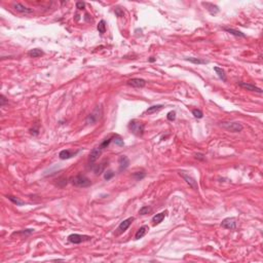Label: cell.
Masks as SVG:
<instances>
[{"instance_id": "cell-1", "label": "cell", "mask_w": 263, "mask_h": 263, "mask_svg": "<svg viewBox=\"0 0 263 263\" xmlns=\"http://www.w3.org/2000/svg\"><path fill=\"white\" fill-rule=\"evenodd\" d=\"M129 129L134 135L138 136V137H141V136H143L144 131H145V124L143 123L138 121L137 119H133L132 121H130Z\"/></svg>"}, {"instance_id": "cell-2", "label": "cell", "mask_w": 263, "mask_h": 263, "mask_svg": "<svg viewBox=\"0 0 263 263\" xmlns=\"http://www.w3.org/2000/svg\"><path fill=\"white\" fill-rule=\"evenodd\" d=\"M71 183L72 185H74V186L76 187H88L92 185V182H91V180L87 178V176L84 175H81V174H79V175H76L75 177H73V178L71 179Z\"/></svg>"}, {"instance_id": "cell-3", "label": "cell", "mask_w": 263, "mask_h": 263, "mask_svg": "<svg viewBox=\"0 0 263 263\" xmlns=\"http://www.w3.org/2000/svg\"><path fill=\"white\" fill-rule=\"evenodd\" d=\"M220 126L231 133H240L243 129L242 124L240 123H236V121H223V123H220Z\"/></svg>"}, {"instance_id": "cell-4", "label": "cell", "mask_w": 263, "mask_h": 263, "mask_svg": "<svg viewBox=\"0 0 263 263\" xmlns=\"http://www.w3.org/2000/svg\"><path fill=\"white\" fill-rule=\"evenodd\" d=\"M92 240V237L88 236V235L78 234V233H72L68 236V242L71 243H75V245H78V243H81L84 242H87V240Z\"/></svg>"}, {"instance_id": "cell-5", "label": "cell", "mask_w": 263, "mask_h": 263, "mask_svg": "<svg viewBox=\"0 0 263 263\" xmlns=\"http://www.w3.org/2000/svg\"><path fill=\"white\" fill-rule=\"evenodd\" d=\"M102 115V108L100 106H97V108L93 111V113H91L90 115L87 116V123H97L100 118H101Z\"/></svg>"}, {"instance_id": "cell-6", "label": "cell", "mask_w": 263, "mask_h": 263, "mask_svg": "<svg viewBox=\"0 0 263 263\" xmlns=\"http://www.w3.org/2000/svg\"><path fill=\"white\" fill-rule=\"evenodd\" d=\"M221 226L225 229H228V230H233V229L236 228V219L234 217L225 218L221 222Z\"/></svg>"}, {"instance_id": "cell-7", "label": "cell", "mask_w": 263, "mask_h": 263, "mask_svg": "<svg viewBox=\"0 0 263 263\" xmlns=\"http://www.w3.org/2000/svg\"><path fill=\"white\" fill-rule=\"evenodd\" d=\"M179 173V175L182 177V178L184 179V181L186 182V183L189 185L190 187L192 188V189H194V190H196L198 188V185H197V182L195 181V179L194 178H192L191 176H189V175H187V174H185L184 172H178Z\"/></svg>"}, {"instance_id": "cell-8", "label": "cell", "mask_w": 263, "mask_h": 263, "mask_svg": "<svg viewBox=\"0 0 263 263\" xmlns=\"http://www.w3.org/2000/svg\"><path fill=\"white\" fill-rule=\"evenodd\" d=\"M135 220V218L134 217H130V218H128V219H126V220H123V222H120V224L119 225H118V227H117V233L116 234H121L123 233V232H124L126 230V229H128L130 226H131V224L133 223V221Z\"/></svg>"}, {"instance_id": "cell-9", "label": "cell", "mask_w": 263, "mask_h": 263, "mask_svg": "<svg viewBox=\"0 0 263 263\" xmlns=\"http://www.w3.org/2000/svg\"><path fill=\"white\" fill-rule=\"evenodd\" d=\"M128 85L136 88H143L146 85V81L142 78H132L128 80Z\"/></svg>"}, {"instance_id": "cell-10", "label": "cell", "mask_w": 263, "mask_h": 263, "mask_svg": "<svg viewBox=\"0 0 263 263\" xmlns=\"http://www.w3.org/2000/svg\"><path fill=\"white\" fill-rule=\"evenodd\" d=\"M102 149L99 147H96V148H94L92 151H91V153H90V157H88V162H90V164H94V162H96L97 159L99 158V156L101 155V153H102Z\"/></svg>"}, {"instance_id": "cell-11", "label": "cell", "mask_w": 263, "mask_h": 263, "mask_svg": "<svg viewBox=\"0 0 263 263\" xmlns=\"http://www.w3.org/2000/svg\"><path fill=\"white\" fill-rule=\"evenodd\" d=\"M239 85L240 87L245 88V90L247 91H250V92H255V93H258V94H262V90L259 87H255L254 84H247V82H239Z\"/></svg>"}, {"instance_id": "cell-12", "label": "cell", "mask_w": 263, "mask_h": 263, "mask_svg": "<svg viewBox=\"0 0 263 263\" xmlns=\"http://www.w3.org/2000/svg\"><path fill=\"white\" fill-rule=\"evenodd\" d=\"M118 165H119V171L120 172L126 170L130 165V159L128 158V156L120 155L119 157H118Z\"/></svg>"}, {"instance_id": "cell-13", "label": "cell", "mask_w": 263, "mask_h": 263, "mask_svg": "<svg viewBox=\"0 0 263 263\" xmlns=\"http://www.w3.org/2000/svg\"><path fill=\"white\" fill-rule=\"evenodd\" d=\"M201 4H203L204 6H206L207 10H208V12H209L210 13H211L212 16L217 15V13L220 12V8L218 7L216 4H214V3H210V2H203Z\"/></svg>"}, {"instance_id": "cell-14", "label": "cell", "mask_w": 263, "mask_h": 263, "mask_svg": "<svg viewBox=\"0 0 263 263\" xmlns=\"http://www.w3.org/2000/svg\"><path fill=\"white\" fill-rule=\"evenodd\" d=\"M13 8H15L16 12H21V13H32L33 12L32 8L25 6V5L21 4V3H15L13 4Z\"/></svg>"}, {"instance_id": "cell-15", "label": "cell", "mask_w": 263, "mask_h": 263, "mask_svg": "<svg viewBox=\"0 0 263 263\" xmlns=\"http://www.w3.org/2000/svg\"><path fill=\"white\" fill-rule=\"evenodd\" d=\"M79 151H76V152H71L70 150H62L59 153V157L61 159H69L71 158V157L75 156L77 153H78Z\"/></svg>"}, {"instance_id": "cell-16", "label": "cell", "mask_w": 263, "mask_h": 263, "mask_svg": "<svg viewBox=\"0 0 263 263\" xmlns=\"http://www.w3.org/2000/svg\"><path fill=\"white\" fill-rule=\"evenodd\" d=\"M149 230V227L147 225H143V226H141V227L138 229L137 230V232H136V234H135V239L136 240H140V239H142V237L144 236V235H145L146 233H147V231Z\"/></svg>"}, {"instance_id": "cell-17", "label": "cell", "mask_w": 263, "mask_h": 263, "mask_svg": "<svg viewBox=\"0 0 263 263\" xmlns=\"http://www.w3.org/2000/svg\"><path fill=\"white\" fill-rule=\"evenodd\" d=\"M167 214H168V211H164L162 213H158V214H156L155 216H153V218H152V222L155 224V225L156 224L162 223V221H164L165 217L167 216Z\"/></svg>"}, {"instance_id": "cell-18", "label": "cell", "mask_w": 263, "mask_h": 263, "mask_svg": "<svg viewBox=\"0 0 263 263\" xmlns=\"http://www.w3.org/2000/svg\"><path fill=\"white\" fill-rule=\"evenodd\" d=\"M214 71L216 72V73H217V75H218V77H219V78L222 80V81H224V82H226L227 81V77H226V74H225V72H224V70L222 68H219V67H214Z\"/></svg>"}, {"instance_id": "cell-19", "label": "cell", "mask_w": 263, "mask_h": 263, "mask_svg": "<svg viewBox=\"0 0 263 263\" xmlns=\"http://www.w3.org/2000/svg\"><path fill=\"white\" fill-rule=\"evenodd\" d=\"M43 55V52L39 48H33L28 52V56L30 58H39Z\"/></svg>"}, {"instance_id": "cell-20", "label": "cell", "mask_w": 263, "mask_h": 263, "mask_svg": "<svg viewBox=\"0 0 263 263\" xmlns=\"http://www.w3.org/2000/svg\"><path fill=\"white\" fill-rule=\"evenodd\" d=\"M223 29H224V31H226V32L229 33V34H231V35L237 36V37H243V38L246 37V35L243 34V32L239 31V30H235V29H232V28H223Z\"/></svg>"}, {"instance_id": "cell-21", "label": "cell", "mask_w": 263, "mask_h": 263, "mask_svg": "<svg viewBox=\"0 0 263 263\" xmlns=\"http://www.w3.org/2000/svg\"><path fill=\"white\" fill-rule=\"evenodd\" d=\"M164 107H165L164 105H153V106L149 107L148 109L146 110V113H147V114H153V113H156V112H158L159 110H162Z\"/></svg>"}, {"instance_id": "cell-22", "label": "cell", "mask_w": 263, "mask_h": 263, "mask_svg": "<svg viewBox=\"0 0 263 263\" xmlns=\"http://www.w3.org/2000/svg\"><path fill=\"white\" fill-rule=\"evenodd\" d=\"M185 60L188 61V62L193 63V64H197V65L209 64V61H207V60H201V59H198V58H186Z\"/></svg>"}, {"instance_id": "cell-23", "label": "cell", "mask_w": 263, "mask_h": 263, "mask_svg": "<svg viewBox=\"0 0 263 263\" xmlns=\"http://www.w3.org/2000/svg\"><path fill=\"white\" fill-rule=\"evenodd\" d=\"M97 29H98L99 33H101V34H104V33L106 32V23H105L104 20H101L99 22L98 26H97Z\"/></svg>"}, {"instance_id": "cell-24", "label": "cell", "mask_w": 263, "mask_h": 263, "mask_svg": "<svg viewBox=\"0 0 263 263\" xmlns=\"http://www.w3.org/2000/svg\"><path fill=\"white\" fill-rule=\"evenodd\" d=\"M7 198L9 199V201H12V203L16 204V206H24V204H25L24 201H20L19 198H16V197H15V196H12V195H7Z\"/></svg>"}, {"instance_id": "cell-25", "label": "cell", "mask_w": 263, "mask_h": 263, "mask_svg": "<svg viewBox=\"0 0 263 263\" xmlns=\"http://www.w3.org/2000/svg\"><path fill=\"white\" fill-rule=\"evenodd\" d=\"M112 142H114L115 145H118V146H123L124 145V142H123V138H121L119 135H114Z\"/></svg>"}, {"instance_id": "cell-26", "label": "cell", "mask_w": 263, "mask_h": 263, "mask_svg": "<svg viewBox=\"0 0 263 263\" xmlns=\"http://www.w3.org/2000/svg\"><path fill=\"white\" fill-rule=\"evenodd\" d=\"M151 211H152V209H151L150 207L144 206V207H142V208L140 209L139 214H140V215H146V214H149V213H151Z\"/></svg>"}, {"instance_id": "cell-27", "label": "cell", "mask_w": 263, "mask_h": 263, "mask_svg": "<svg viewBox=\"0 0 263 263\" xmlns=\"http://www.w3.org/2000/svg\"><path fill=\"white\" fill-rule=\"evenodd\" d=\"M34 232V229H23L21 231H18V232H15L12 235H16V234H22V235H29Z\"/></svg>"}, {"instance_id": "cell-28", "label": "cell", "mask_w": 263, "mask_h": 263, "mask_svg": "<svg viewBox=\"0 0 263 263\" xmlns=\"http://www.w3.org/2000/svg\"><path fill=\"white\" fill-rule=\"evenodd\" d=\"M146 174L144 173V172H136V173L133 174V177L137 180V181H140V180H142L144 177H145Z\"/></svg>"}, {"instance_id": "cell-29", "label": "cell", "mask_w": 263, "mask_h": 263, "mask_svg": "<svg viewBox=\"0 0 263 263\" xmlns=\"http://www.w3.org/2000/svg\"><path fill=\"white\" fill-rule=\"evenodd\" d=\"M103 170H104V164H101L99 165H96L95 168H93V171L95 172L97 175H100V174L103 172Z\"/></svg>"}, {"instance_id": "cell-30", "label": "cell", "mask_w": 263, "mask_h": 263, "mask_svg": "<svg viewBox=\"0 0 263 263\" xmlns=\"http://www.w3.org/2000/svg\"><path fill=\"white\" fill-rule=\"evenodd\" d=\"M192 114L196 118H203V116H204L203 112H201L199 109H193L192 110Z\"/></svg>"}, {"instance_id": "cell-31", "label": "cell", "mask_w": 263, "mask_h": 263, "mask_svg": "<svg viewBox=\"0 0 263 263\" xmlns=\"http://www.w3.org/2000/svg\"><path fill=\"white\" fill-rule=\"evenodd\" d=\"M114 175H115V174L113 173L112 171H107V172H105V174H104V179L108 181V180H110L111 178H113Z\"/></svg>"}, {"instance_id": "cell-32", "label": "cell", "mask_w": 263, "mask_h": 263, "mask_svg": "<svg viewBox=\"0 0 263 263\" xmlns=\"http://www.w3.org/2000/svg\"><path fill=\"white\" fill-rule=\"evenodd\" d=\"M167 118L170 121H174L176 119V112L175 111H171V112H169L168 113V115H167Z\"/></svg>"}, {"instance_id": "cell-33", "label": "cell", "mask_w": 263, "mask_h": 263, "mask_svg": "<svg viewBox=\"0 0 263 263\" xmlns=\"http://www.w3.org/2000/svg\"><path fill=\"white\" fill-rule=\"evenodd\" d=\"M114 12H115V15L118 16V18H123V15H124L123 10L121 9L120 7H116L115 9H114Z\"/></svg>"}, {"instance_id": "cell-34", "label": "cell", "mask_w": 263, "mask_h": 263, "mask_svg": "<svg viewBox=\"0 0 263 263\" xmlns=\"http://www.w3.org/2000/svg\"><path fill=\"white\" fill-rule=\"evenodd\" d=\"M0 101H1V103H0V106H1V107H3L4 105L8 102L7 100H6V98H5V97H4V95H1V96H0Z\"/></svg>"}, {"instance_id": "cell-35", "label": "cell", "mask_w": 263, "mask_h": 263, "mask_svg": "<svg viewBox=\"0 0 263 263\" xmlns=\"http://www.w3.org/2000/svg\"><path fill=\"white\" fill-rule=\"evenodd\" d=\"M84 7H85L84 2H81V1L76 2V8H78V9H84Z\"/></svg>"}, {"instance_id": "cell-36", "label": "cell", "mask_w": 263, "mask_h": 263, "mask_svg": "<svg viewBox=\"0 0 263 263\" xmlns=\"http://www.w3.org/2000/svg\"><path fill=\"white\" fill-rule=\"evenodd\" d=\"M195 158L199 159V160H204L206 159V157H204V154H201V153H195Z\"/></svg>"}, {"instance_id": "cell-37", "label": "cell", "mask_w": 263, "mask_h": 263, "mask_svg": "<svg viewBox=\"0 0 263 263\" xmlns=\"http://www.w3.org/2000/svg\"><path fill=\"white\" fill-rule=\"evenodd\" d=\"M31 134H33V135H38V129H37V126H35L34 129H31Z\"/></svg>"}, {"instance_id": "cell-38", "label": "cell", "mask_w": 263, "mask_h": 263, "mask_svg": "<svg viewBox=\"0 0 263 263\" xmlns=\"http://www.w3.org/2000/svg\"><path fill=\"white\" fill-rule=\"evenodd\" d=\"M155 58H150V59H149V62H151V63H153V62H155Z\"/></svg>"}]
</instances>
